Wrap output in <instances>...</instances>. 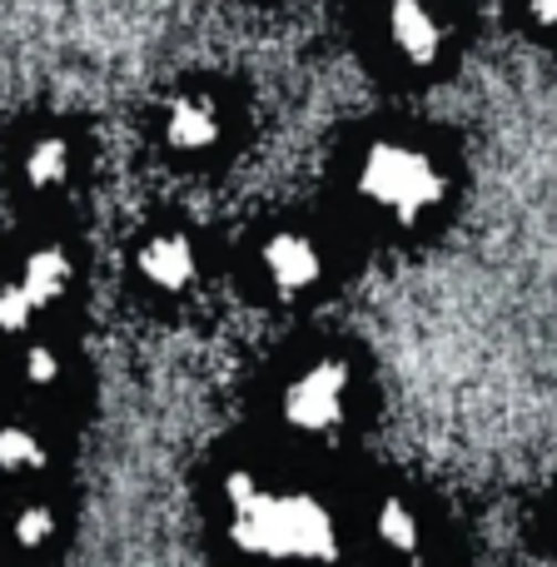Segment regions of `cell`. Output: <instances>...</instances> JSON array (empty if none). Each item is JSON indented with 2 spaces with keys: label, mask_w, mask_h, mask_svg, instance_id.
<instances>
[{
  "label": "cell",
  "mask_w": 557,
  "mask_h": 567,
  "mask_svg": "<svg viewBox=\"0 0 557 567\" xmlns=\"http://www.w3.org/2000/svg\"><path fill=\"white\" fill-rule=\"evenodd\" d=\"M369 533H373V543H379V553L389 563L419 558V553L433 548V523L409 493H383V498L373 503Z\"/></svg>",
  "instance_id": "obj_7"
},
{
  "label": "cell",
  "mask_w": 557,
  "mask_h": 567,
  "mask_svg": "<svg viewBox=\"0 0 557 567\" xmlns=\"http://www.w3.org/2000/svg\"><path fill=\"white\" fill-rule=\"evenodd\" d=\"M553 538H557V498H553Z\"/></svg>",
  "instance_id": "obj_17"
},
{
  "label": "cell",
  "mask_w": 557,
  "mask_h": 567,
  "mask_svg": "<svg viewBox=\"0 0 557 567\" xmlns=\"http://www.w3.org/2000/svg\"><path fill=\"white\" fill-rule=\"evenodd\" d=\"M140 279L159 293H185L199 279V245L185 229H159L140 245Z\"/></svg>",
  "instance_id": "obj_8"
},
{
  "label": "cell",
  "mask_w": 557,
  "mask_h": 567,
  "mask_svg": "<svg viewBox=\"0 0 557 567\" xmlns=\"http://www.w3.org/2000/svg\"><path fill=\"white\" fill-rule=\"evenodd\" d=\"M518 10H523V25L528 30L557 40V0H518Z\"/></svg>",
  "instance_id": "obj_15"
},
{
  "label": "cell",
  "mask_w": 557,
  "mask_h": 567,
  "mask_svg": "<svg viewBox=\"0 0 557 567\" xmlns=\"http://www.w3.org/2000/svg\"><path fill=\"white\" fill-rule=\"evenodd\" d=\"M70 255L65 249H55V245H40V249H30L25 255V265H20V279H16V289L25 293L35 309H50L55 299H65V289H70Z\"/></svg>",
  "instance_id": "obj_9"
},
{
  "label": "cell",
  "mask_w": 557,
  "mask_h": 567,
  "mask_svg": "<svg viewBox=\"0 0 557 567\" xmlns=\"http://www.w3.org/2000/svg\"><path fill=\"white\" fill-rule=\"evenodd\" d=\"M60 373H65V363H60V353L45 349V343L25 349V359H20V379H25V389H55Z\"/></svg>",
  "instance_id": "obj_13"
},
{
  "label": "cell",
  "mask_w": 557,
  "mask_h": 567,
  "mask_svg": "<svg viewBox=\"0 0 557 567\" xmlns=\"http://www.w3.org/2000/svg\"><path fill=\"white\" fill-rule=\"evenodd\" d=\"M353 413V363L339 353L303 359L279 383V423L293 439H333Z\"/></svg>",
  "instance_id": "obj_3"
},
{
  "label": "cell",
  "mask_w": 557,
  "mask_h": 567,
  "mask_svg": "<svg viewBox=\"0 0 557 567\" xmlns=\"http://www.w3.org/2000/svg\"><path fill=\"white\" fill-rule=\"evenodd\" d=\"M30 319H35V303H30L16 284H6V289H0V333L30 329Z\"/></svg>",
  "instance_id": "obj_14"
},
{
  "label": "cell",
  "mask_w": 557,
  "mask_h": 567,
  "mask_svg": "<svg viewBox=\"0 0 557 567\" xmlns=\"http://www.w3.org/2000/svg\"><path fill=\"white\" fill-rule=\"evenodd\" d=\"M45 463H50V449L35 429H25V423H6L0 429V473L6 478H35V473H45Z\"/></svg>",
  "instance_id": "obj_11"
},
{
  "label": "cell",
  "mask_w": 557,
  "mask_h": 567,
  "mask_svg": "<svg viewBox=\"0 0 557 567\" xmlns=\"http://www.w3.org/2000/svg\"><path fill=\"white\" fill-rule=\"evenodd\" d=\"M349 189L363 215H373L379 225L413 229L448 205L453 179L433 145H423L413 135H379L353 159Z\"/></svg>",
  "instance_id": "obj_2"
},
{
  "label": "cell",
  "mask_w": 557,
  "mask_h": 567,
  "mask_svg": "<svg viewBox=\"0 0 557 567\" xmlns=\"http://www.w3.org/2000/svg\"><path fill=\"white\" fill-rule=\"evenodd\" d=\"M393 567H448V558H443V553H419V558H403V563H393Z\"/></svg>",
  "instance_id": "obj_16"
},
{
  "label": "cell",
  "mask_w": 557,
  "mask_h": 567,
  "mask_svg": "<svg viewBox=\"0 0 557 567\" xmlns=\"http://www.w3.org/2000/svg\"><path fill=\"white\" fill-rule=\"evenodd\" d=\"M379 45L399 70H439L453 50V16L443 0H379Z\"/></svg>",
  "instance_id": "obj_4"
},
{
  "label": "cell",
  "mask_w": 557,
  "mask_h": 567,
  "mask_svg": "<svg viewBox=\"0 0 557 567\" xmlns=\"http://www.w3.org/2000/svg\"><path fill=\"white\" fill-rule=\"evenodd\" d=\"M165 145L175 150L179 159H205L225 145L229 135V110L219 105L205 90H189V95H175L165 110V125H159Z\"/></svg>",
  "instance_id": "obj_6"
},
{
  "label": "cell",
  "mask_w": 557,
  "mask_h": 567,
  "mask_svg": "<svg viewBox=\"0 0 557 567\" xmlns=\"http://www.w3.org/2000/svg\"><path fill=\"white\" fill-rule=\"evenodd\" d=\"M225 538L259 567H333L343 553V523L309 483L239 468L225 478Z\"/></svg>",
  "instance_id": "obj_1"
},
{
  "label": "cell",
  "mask_w": 557,
  "mask_h": 567,
  "mask_svg": "<svg viewBox=\"0 0 557 567\" xmlns=\"http://www.w3.org/2000/svg\"><path fill=\"white\" fill-rule=\"evenodd\" d=\"M20 175H25V185L35 189V195H55V189H65L70 175H75V145H70L65 135L30 140L25 159H20Z\"/></svg>",
  "instance_id": "obj_10"
},
{
  "label": "cell",
  "mask_w": 557,
  "mask_h": 567,
  "mask_svg": "<svg viewBox=\"0 0 557 567\" xmlns=\"http://www.w3.org/2000/svg\"><path fill=\"white\" fill-rule=\"evenodd\" d=\"M6 533L20 553H40L50 538H55V513H50L45 503H20V508L10 513Z\"/></svg>",
  "instance_id": "obj_12"
},
{
  "label": "cell",
  "mask_w": 557,
  "mask_h": 567,
  "mask_svg": "<svg viewBox=\"0 0 557 567\" xmlns=\"http://www.w3.org/2000/svg\"><path fill=\"white\" fill-rule=\"evenodd\" d=\"M329 275V255L309 229H275V235L259 245V279L269 284L283 299H299L313 293Z\"/></svg>",
  "instance_id": "obj_5"
}]
</instances>
